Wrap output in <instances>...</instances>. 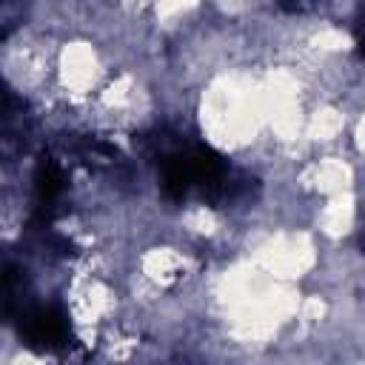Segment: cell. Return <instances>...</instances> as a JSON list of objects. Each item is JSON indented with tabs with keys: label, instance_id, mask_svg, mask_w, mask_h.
I'll return each instance as SVG.
<instances>
[{
	"label": "cell",
	"instance_id": "1",
	"mask_svg": "<svg viewBox=\"0 0 365 365\" xmlns=\"http://www.w3.org/2000/svg\"><path fill=\"white\" fill-rule=\"evenodd\" d=\"M23 328H26V336L40 345H63V339H66V322L51 308H37V311L26 314Z\"/></svg>",
	"mask_w": 365,
	"mask_h": 365
},
{
	"label": "cell",
	"instance_id": "2",
	"mask_svg": "<svg viewBox=\"0 0 365 365\" xmlns=\"http://www.w3.org/2000/svg\"><path fill=\"white\" fill-rule=\"evenodd\" d=\"M359 46H362V51H365V23H362V37H359Z\"/></svg>",
	"mask_w": 365,
	"mask_h": 365
}]
</instances>
